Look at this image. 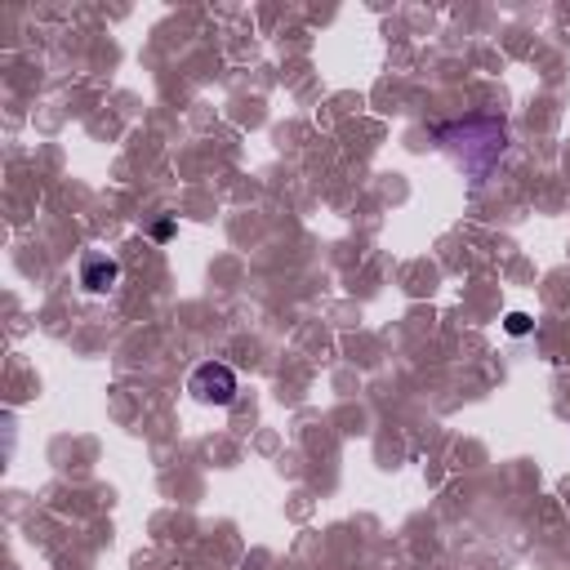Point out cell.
<instances>
[{"label":"cell","mask_w":570,"mask_h":570,"mask_svg":"<svg viewBox=\"0 0 570 570\" xmlns=\"http://www.w3.org/2000/svg\"><path fill=\"white\" fill-rule=\"evenodd\" d=\"M441 147L472 174V178H485L490 165L503 156L508 147V134L499 120H485V116H472V120H454V125H441L436 129Z\"/></svg>","instance_id":"cell-1"},{"label":"cell","mask_w":570,"mask_h":570,"mask_svg":"<svg viewBox=\"0 0 570 570\" xmlns=\"http://www.w3.org/2000/svg\"><path fill=\"white\" fill-rule=\"evenodd\" d=\"M187 392H191L196 401H205V405H232V401H236V374H232V365H223V361H205V365L191 370Z\"/></svg>","instance_id":"cell-2"},{"label":"cell","mask_w":570,"mask_h":570,"mask_svg":"<svg viewBox=\"0 0 570 570\" xmlns=\"http://www.w3.org/2000/svg\"><path fill=\"white\" fill-rule=\"evenodd\" d=\"M116 281H120V263H116V258H107V254H85V263H80V285H85L89 294H107Z\"/></svg>","instance_id":"cell-3"},{"label":"cell","mask_w":570,"mask_h":570,"mask_svg":"<svg viewBox=\"0 0 570 570\" xmlns=\"http://www.w3.org/2000/svg\"><path fill=\"white\" fill-rule=\"evenodd\" d=\"M525 330H530V316L525 312H512L508 316V334H525Z\"/></svg>","instance_id":"cell-4"}]
</instances>
